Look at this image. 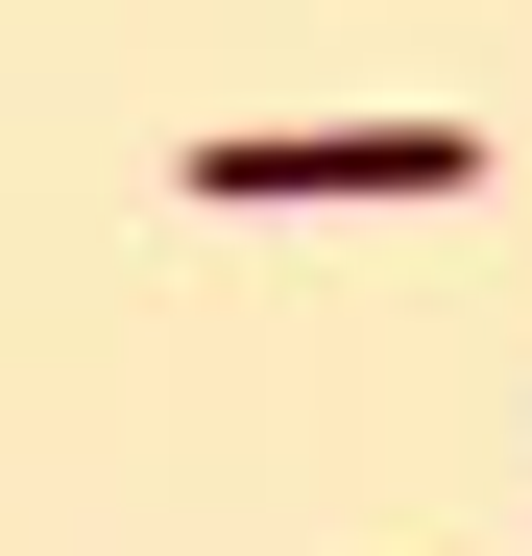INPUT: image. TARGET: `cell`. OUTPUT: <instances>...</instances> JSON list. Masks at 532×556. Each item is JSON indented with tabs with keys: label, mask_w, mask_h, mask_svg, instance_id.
<instances>
[{
	"label": "cell",
	"mask_w": 532,
	"mask_h": 556,
	"mask_svg": "<svg viewBox=\"0 0 532 556\" xmlns=\"http://www.w3.org/2000/svg\"><path fill=\"white\" fill-rule=\"evenodd\" d=\"M460 169H484V122H218L194 146V194H460Z\"/></svg>",
	"instance_id": "6da1fadb"
}]
</instances>
